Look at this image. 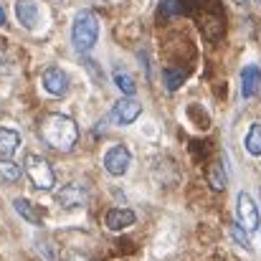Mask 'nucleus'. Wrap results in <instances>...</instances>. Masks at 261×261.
<instances>
[{"instance_id":"23","label":"nucleus","mask_w":261,"mask_h":261,"mask_svg":"<svg viewBox=\"0 0 261 261\" xmlns=\"http://www.w3.org/2000/svg\"><path fill=\"white\" fill-rule=\"evenodd\" d=\"M254 3H261V0H254Z\"/></svg>"},{"instance_id":"21","label":"nucleus","mask_w":261,"mask_h":261,"mask_svg":"<svg viewBox=\"0 0 261 261\" xmlns=\"http://www.w3.org/2000/svg\"><path fill=\"white\" fill-rule=\"evenodd\" d=\"M3 23H5V10L0 8V25H3Z\"/></svg>"},{"instance_id":"7","label":"nucleus","mask_w":261,"mask_h":261,"mask_svg":"<svg viewBox=\"0 0 261 261\" xmlns=\"http://www.w3.org/2000/svg\"><path fill=\"white\" fill-rule=\"evenodd\" d=\"M142 114V104L140 101H135V99H119L114 107H112V122L114 124H122V127H127V124H132L137 117Z\"/></svg>"},{"instance_id":"19","label":"nucleus","mask_w":261,"mask_h":261,"mask_svg":"<svg viewBox=\"0 0 261 261\" xmlns=\"http://www.w3.org/2000/svg\"><path fill=\"white\" fill-rule=\"evenodd\" d=\"M177 13H185V3L182 0H163V5H160V15L163 18H170V15H177Z\"/></svg>"},{"instance_id":"2","label":"nucleus","mask_w":261,"mask_h":261,"mask_svg":"<svg viewBox=\"0 0 261 261\" xmlns=\"http://www.w3.org/2000/svg\"><path fill=\"white\" fill-rule=\"evenodd\" d=\"M99 38V20L91 10H79L71 28V43L79 54H89Z\"/></svg>"},{"instance_id":"5","label":"nucleus","mask_w":261,"mask_h":261,"mask_svg":"<svg viewBox=\"0 0 261 261\" xmlns=\"http://www.w3.org/2000/svg\"><path fill=\"white\" fill-rule=\"evenodd\" d=\"M129 165H132V155H129V150L124 145H114V147H109L104 152V168H107L109 175L122 177L129 170Z\"/></svg>"},{"instance_id":"6","label":"nucleus","mask_w":261,"mask_h":261,"mask_svg":"<svg viewBox=\"0 0 261 261\" xmlns=\"http://www.w3.org/2000/svg\"><path fill=\"white\" fill-rule=\"evenodd\" d=\"M89 190L82 185V182H69L64 185L59 193H56V203L64 208V211H74V208H82L87 203Z\"/></svg>"},{"instance_id":"9","label":"nucleus","mask_w":261,"mask_h":261,"mask_svg":"<svg viewBox=\"0 0 261 261\" xmlns=\"http://www.w3.org/2000/svg\"><path fill=\"white\" fill-rule=\"evenodd\" d=\"M135 221H137L135 211H129V208H112V211H107L104 226H107L109 231L119 233V231H124V228L135 226Z\"/></svg>"},{"instance_id":"10","label":"nucleus","mask_w":261,"mask_h":261,"mask_svg":"<svg viewBox=\"0 0 261 261\" xmlns=\"http://www.w3.org/2000/svg\"><path fill=\"white\" fill-rule=\"evenodd\" d=\"M261 87V69L256 64H249V66H244V71H241V96L244 99H251Z\"/></svg>"},{"instance_id":"20","label":"nucleus","mask_w":261,"mask_h":261,"mask_svg":"<svg viewBox=\"0 0 261 261\" xmlns=\"http://www.w3.org/2000/svg\"><path fill=\"white\" fill-rule=\"evenodd\" d=\"M231 236H233V241H236L239 246H244L246 251L251 249V241H249V233H246V228H244L241 223H233V226H231Z\"/></svg>"},{"instance_id":"8","label":"nucleus","mask_w":261,"mask_h":261,"mask_svg":"<svg viewBox=\"0 0 261 261\" xmlns=\"http://www.w3.org/2000/svg\"><path fill=\"white\" fill-rule=\"evenodd\" d=\"M41 84L51 96H64L69 91V76L59 66H48L43 71V76H41Z\"/></svg>"},{"instance_id":"18","label":"nucleus","mask_w":261,"mask_h":261,"mask_svg":"<svg viewBox=\"0 0 261 261\" xmlns=\"http://www.w3.org/2000/svg\"><path fill=\"white\" fill-rule=\"evenodd\" d=\"M163 82H165V89L168 91H175L185 82V71L182 69H173V66H165L163 69Z\"/></svg>"},{"instance_id":"1","label":"nucleus","mask_w":261,"mask_h":261,"mask_svg":"<svg viewBox=\"0 0 261 261\" xmlns=\"http://www.w3.org/2000/svg\"><path fill=\"white\" fill-rule=\"evenodd\" d=\"M38 135H41V140L48 147H54L59 152H69L76 145V140H79V127H76V122L69 114L54 112V114H46L41 119Z\"/></svg>"},{"instance_id":"22","label":"nucleus","mask_w":261,"mask_h":261,"mask_svg":"<svg viewBox=\"0 0 261 261\" xmlns=\"http://www.w3.org/2000/svg\"><path fill=\"white\" fill-rule=\"evenodd\" d=\"M236 3H249V0H236Z\"/></svg>"},{"instance_id":"12","label":"nucleus","mask_w":261,"mask_h":261,"mask_svg":"<svg viewBox=\"0 0 261 261\" xmlns=\"http://www.w3.org/2000/svg\"><path fill=\"white\" fill-rule=\"evenodd\" d=\"M13 208L20 213V218H25L28 223H33V226H41L43 223V213L31 203V200H25V198H15L13 200Z\"/></svg>"},{"instance_id":"16","label":"nucleus","mask_w":261,"mask_h":261,"mask_svg":"<svg viewBox=\"0 0 261 261\" xmlns=\"http://www.w3.org/2000/svg\"><path fill=\"white\" fill-rule=\"evenodd\" d=\"M208 182H211L213 190H226L228 177H226V170H223L221 163H211V168H208Z\"/></svg>"},{"instance_id":"15","label":"nucleus","mask_w":261,"mask_h":261,"mask_svg":"<svg viewBox=\"0 0 261 261\" xmlns=\"http://www.w3.org/2000/svg\"><path fill=\"white\" fill-rule=\"evenodd\" d=\"M0 180L3 182H18L20 180V165L13 163L10 158H0Z\"/></svg>"},{"instance_id":"4","label":"nucleus","mask_w":261,"mask_h":261,"mask_svg":"<svg viewBox=\"0 0 261 261\" xmlns=\"http://www.w3.org/2000/svg\"><path fill=\"white\" fill-rule=\"evenodd\" d=\"M236 216H239V223L246 231H259L261 226L259 208H256V203H254V198L249 193H239V198H236Z\"/></svg>"},{"instance_id":"14","label":"nucleus","mask_w":261,"mask_h":261,"mask_svg":"<svg viewBox=\"0 0 261 261\" xmlns=\"http://www.w3.org/2000/svg\"><path fill=\"white\" fill-rule=\"evenodd\" d=\"M114 84L117 89L122 91V94H127V96H135V91H137V84H135V79H132V74L127 71V69H122V66H114Z\"/></svg>"},{"instance_id":"11","label":"nucleus","mask_w":261,"mask_h":261,"mask_svg":"<svg viewBox=\"0 0 261 261\" xmlns=\"http://www.w3.org/2000/svg\"><path fill=\"white\" fill-rule=\"evenodd\" d=\"M15 18L23 28H36L38 23V5L36 0H15Z\"/></svg>"},{"instance_id":"3","label":"nucleus","mask_w":261,"mask_h":261,"mask_svg":"<svg viewBox=\"0 0 261 261\" xmlns=\"http://www.w3.org/2000/svg\"><path fill=\"white\" fill-rule=\"evenodd\" d=\"M25 173L31 177L33 188H38V190H51L56 185V175H54L51 163L41 155H33V152L25 155Z\"/></svg>"},{"instance_id":"13","label":"nucleus","mask_w":261,"mask_h":261,"mask_svg":"<svg viewBox=\"0 0 261 261\" xmlns=\"http://www.w3.org/2000/svg\"><path fill=\"white\" fill-rule=\"evenodd\" d=\"M18 147H20V135L10 127H0V155L10 158Z\"/></svg>"},{"instance_id":"17","label":"nucleus","mask_w":261,"mask_h":261,"mask_svg":"<svg viewBox=\"0 0 261 261\" xmlns=\"http://www.w3.org/2000/svg\"><path fill=\"white\" fill-rule=\"evenodd\" d=\"M246 150H249V155H254V158H259L261 155V124L259 122H254V124L249 127V135H246Z\"/></svg>"}]
</instances>
